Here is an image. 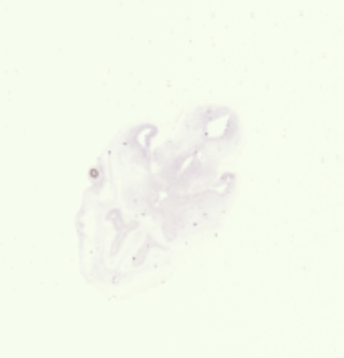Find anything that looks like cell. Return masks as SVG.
I'll list each match as a JSON object with an SVG mask.
<instances>
[{"mask_svg": "<svg viewBox=\"0 0 344 358\" xmlns=\"http://www.w3.org/2000/svg\"><path fill=\"white\" fill-rule=\"evenodd\" d=\"M217 119L197 109L171 129L135 123L103 149L75 217L81 274L99 292L153 288L178 248L210 228Z\"/></svg>", "mask_w": 344, "mask_h": 358, "instance_id": "cell-1", "label": "cell"}]
</instances>
